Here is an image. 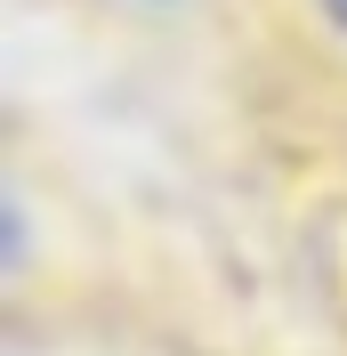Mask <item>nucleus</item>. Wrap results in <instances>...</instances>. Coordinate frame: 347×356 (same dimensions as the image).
I'll return each mask as SVG.
<instances>
[{
    "label": "nucleus",
    "mask_w": 347,
    "mask_h": 356,
    "mask_svg": "<svg viewBox=\"0 0 347 356\" xmlns=\"http://www.w3.org/2000/svg\"><path fill=\"white\" fill-rule=\"evenodd\" d=\"M17 259H24V202L8 195V267H17Z\"/></svg>",
    "instance_id": "obj_1"
},
{
    "label": "nucleus",
    "mask_w": 347,
    "mask_h": 356,
    "mask_svg": "<svg viewBox=\"0 0 347 356\" xmlns=\"http://www.w3.org/2000/svg\"><path fill=\"white\" fill-rule=\"evenodd\" d=\"M315 8H323V24H331V33H347V0H315Z\"/></svg>",
    "instance_id": "obj_2"
}]
</instances>
